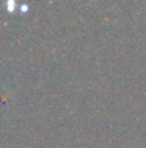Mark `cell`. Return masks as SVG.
Here are the masks:
<instances>
[{
	"label": "cell",
	"mask_w": 146,
	"mask_h": 148,
	"mask_svg": "<svg viewBox=\"0 0 146 148\" xmlns=\"http://www.w3.org/2000/svg\"><path fill=\"white\" fill-rule=\"evenodd\" d=\"M8 7H9V10H13V7H14V3H8Z\"/></svg>",
	"instance_id": "1"
}]
</instances>
